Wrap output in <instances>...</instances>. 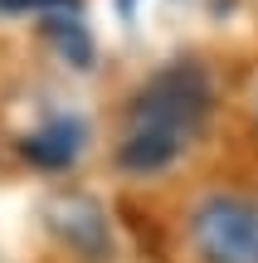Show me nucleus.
I'll list each match as a JSON object with an SVG mask.
<instances>
[{
	"mask_svg": "<svg viewBox=\"0 0 258 263\" xmlns=\"http://www.w3.org/2000/svg\"><path fill=\"white\" fill-rule=\"evenodd\" d=\"M210 112H214V83L205 73V64H195V59L161 64L127 103L122 137H117V151H112L117 171L132 180L166 176L195 146Z\"/></svg>",
	"mask_w": 258,
	"mask_h": 263,
	"instance_id": "obj_1",
	"label": "nucleus"
},
{
	"mask_svg": "<svg viewBox=\"0 0 258 263\" xmlns=\"http://www.w3.org/2000/svg\"><path fill=\"white\" fill-rule=\"evenodd\" d=\"M185 234L200 263H258V200L210 190L195 200Z\"/></svg>",
	"mask_w": 258,
	"mask_h": 263,
	"instance_id": "obj_2",
	"label": "nucleus"
},
{
	"mask_svg": "<svg viewBox=\"0 0 258 263\" xmlns=\"http://www.w3.org/2000/svg\"><path fill=\"white\" fill-rule=\"evenodd\" d=\"M44 224H49V234H54L68 254L83 258V263H112V254H117L107 210L97 205L93 195H83V190H64V195H54L44 205Z\"/></svg>",
	"mask_w": 258,
	"mask_h": 263,
	"instance_id": "obj_3",
	"label": "nucleus"
},
{
	"mask_svg": "<svg viewBox=\"0 0 258 263\" xmlns=\"http://www.w3.org/2000/svg\"><path fill=\"white\" fill-rule=\"evenodd\" d=\"M88 137H93V132H88V122L78 112H54L34 132L19 137V156L34 171H68V166H78V156L88 151Z\"/></svg>",
	"mask_w": 258,
	"mask_h": 263,
	"instance_id": "obj_4",
	"label": "nucleus"
},
{
	"mask_svg": "<svg viewBox=\"0 0 258 263\" xmlns=\"http://www.w3.org/2000/svg\"><path fill=\"white\" fill-rule=\"evenodd\" d=\"M39 34L49 39V49H54V54L64 59L68 68H78V73H88V68H93L97 44H93V29H88V20L78 15V10L44 15V20H39Z\"/></svg>",
	"mask_w": 258,
	"mask_h": 263,
	"instance_id": "obj_5",
	"label": "nucleus"
},
{
	"mask_svg": "<svg viewBox=\"0 0 258 263\" xmlns=\"http://www.w3.org/2000/svg\"><path fill=\"white\" fill-rule=\"evenodd\" d=\"M58 10H78V0H0V15L5 20H44V15H58Z\"/></svg>",
	"mask_w": 258,
	"mask_h": 263,
	"instance_id": "obj_6",
	"label": "nucleus"
}]
</instances>
